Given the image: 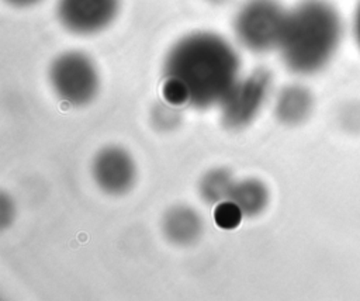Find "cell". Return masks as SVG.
<instances>
[{
    "label": "cell",
    "mask_w": 360,
    "mask_h": 301,
    "mask_svg": "<svg viewBox=\"0 0 360 301\" xmlns=\"http://www.w3.org/2000/svg\"><path fill=\"white\" fill-rule=\"evenodd\" d=\"M238 75L239 58L226 39L214 32H193L169 51L162 94L172 105L208 108L222 103Z\"/></svg>",
    "instance_id": "6da1fadb"
},
{
    "label": "cell",
    "mask_w": 360,
    "mask_h": 301,
    "mask_svg": "<svg viewBox=\"0 0 360 301\" xmlns=\"http://www.w3.org/2000/svg\"><path fill=\"white\" fill-rule=\"evenodd\" d=\"M342 34V20L332 4L305 0L287 14L278 44L283 62L294 73L318 72L335 55Z\"/></svg>",
    "instance_id": "7a4b0ae2"
},
{
    "label": "cell",
    "mask_w": 360,
    "mask_h": 301,
    "mask_svg": "<svg viewBox=\"0 0 360 301\" xmlns=\"http://www.w3.org/2000/svg\"><path fill=\"white\" fill-rule=\"evenodd\" d=\"M287 14L276 0H248L235 17L239 42L253 52H266L278 46Z\"/></svg>",
    "instance_id": "3957f363"
},
{
    "label": "cell",
    "mask_w": 360,
    "mask_h": 301,
    "mask_svg": "<svg viewBox=\"0 0 360 301\" xmlns=\"http://www.w3.org/2000/svg\"><path fill=\"white\" fill-rule=\"evenodd\" d=\"M49 80L56 96L70 105H86L100 87L98 72L93 60L83 52L69 51L51 65Z\"/></svg>",
    "instance_id": "277c9868"
},
{
    "label": "cell",
    "mask_w": 360,
    "mask_h": 301,
    "mask_svg": "<svg viewBox=\"0 0 360 301\" xmlns=\"http://www.w3.org/2000/svg\"><path fill=\"white\" fill-rule=\"evenodd\" d=\"M271 89V75L266 69H256L238 80L221 103V120L226 128L248 127L260 113Z\"/></svg>",
    "instance_id": "5b68a950"
},
{
    "label": "cell",
    "mask_w": 360,
    "mask_h": 301,
    "mask_svg": "<svg viewBox=\"0 0 360 301\" xmlns=\"http://www.w3.org/2000/svg\"><path fill=\"white\" fill-rule=\"evenodd\" d=\"M120 10V0H58L56 14L70 32L89 35L107 28Z\"/></svg>",
    "instance_id": "8992f818"
},
{
    "label": "cell",
    "mask_w": 360,
    "mask_h": 301,
    "mask_svg": "<svg viewBox=\"0 0 360 301\" xmlns=\"http://www.w3.org/2000/svg\"><path fill=\"white\" fill-rule=\"evenodd\" d=\"M91 173L96 184L104 193L120 196L134 186L136 167L134 159L125 149L108 146L94 156Z\"/></svg>",
    "instance_id": "52a82bcc"
},
{
    "label": "cell",
    "mask_w": 360,
    "mask_h": 301,
    "mask_svg": "<svg viewBox=\"0 0 360 301\" xmlns=\"http://www.w3.org/2000/svg\"><path fill=\"white\" fill-rule=\"evenodd\" d=\"M165 236L174 245L187 246L200 239L204 229L201 215L188 205H174L162 219Z\"/></svg>",
    "instance_id": "ba28073f"
},
{
    "label": "cell",
    "mask_w": 360,
    "mask_h": 301,
    "mask_svg": "<svg viewBox=\"0 0 360 301\" xmlns=\"http://www.w3.org/2000/svg\"><path fill=\"white\" fill-rule=\"evenodd\" d=\"M311 91L301 84H288L280 90L274 103V115L284 125H298L312 111Z\"/></svg>",
    "instance_id": "9c48e42d"
},
{
    "label": "cell",
    "mask_w": 360,
    "mask_h": 301,
    "mask_svg": "<svg viewBox=\"0 0 360 301\" xmlns=\"http://www.w3.org/2000/svg\"><path fill=\"white\" fill-rule=\"evenodd\" d=\"M229 200H232L245 217L262 214L269 204V190L257 179H245L235 181Z\"/></svg>",
    "instance_id": "30bf717a"
},
{
    "label": "cell",
    "mask_w": 360,
    "mask_h": 301,
    "mask_svg": "<svg viewBox=\"0 0 360 301\" xmlns=\"http://www.w3.org/2000/svg\"><path fill=\"white\" fill-rule=\"evenodd\" d=\"M235 180L228 169L217 167L208 170L200 180L198 193L207 204L217 205L221 201L229 200Z\"/></svg>",
    "instance_id": "8fae6325"
},
{
    "label": "cell",
    "mask_w": 360,
    "mask_h": 301,
    "mask_svg": "<svg viewBox=\"0 0 360 301\" xmlns=\"http://www.w3.org/2000/svg\"><path fill=\"white\" fill-rule=\"evenodd\" d=\"M245 215L232 200L221 201L214 208V221L221 229H235Z\"/></svg>",
    "instance_id": "7c38bea8"
},
{
    "label": "cell",
    "mask_w": 360,
    "mask_h": 301,
    "mask_svg": "<svg viewBox=\"0 0 360 301\" xmlns=\"http://www.w3.org/2000/svg\"><path fill=\"white\" fill-rule=\"evenodd\" d=\"M13 217H14L13 201L6 194H3L1 201H0V222H1V226L3 228L8 226L13 221Z\"/></svg>",
    "instance_id": "4fadbf2b"
},
{
    "label": "cell",
    "mask_w": 360,
    "mask_h": 301,
    "mask_svg": "<svg viewBox=\"0 0 360 301\" xmlns=\"http://www.w3.org/2000/svg\"><path fill=\"white\" fill-rule=\"evenodd\" d=\"M353 35L354 39L360 48V3L354 11V17H353Z\"/></svg>",
    "instance_id": "5bb4252c"
},
{
    "label": "cell",
    "mask_w": 360,
    "mask_h": 301,
    "mask_svg": "<svg viewBox=\"0 0 360 301\" xmlns=\"http://www.w3.org/2000/svg\"><path fill=\"white\" fill-rule=\"evenodd\" d=\"M6 1H8L10 4L17 6V7H27V6H32V4L38 3L39 0H6Z\"/></svg>",
    "instance_id": "9a60e30c"
},
{
    "label": "cell",
    "mask_w": 360,
    "mask_h": 301,
    "mask_svg": "<svg viewBox=\"0 0 360 301\" xmlns=\"http://www.w3.org/2000/svg\"><path fill=\"white\" fill-rule=\"evenodd\" d=\"M211 3H215V4H221V3H225V1H228V0H210Z\"/></svg>",
    "instance_id": "2e32d148"
}]
</instances>
